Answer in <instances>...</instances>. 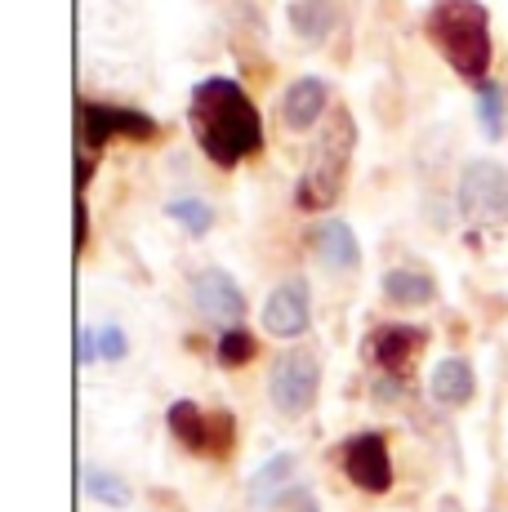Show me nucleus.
Returning <instances> with one entry per match:
<instances>
[{"mask_svg": "<svg viewBox=\"0 0 508 512\" xmlns=\"http://www.w3.org/2000/svg\"><path fill=\"white\" fill-rule=\"evenodd\" d=\"M165 214L188 236H205L214 228V205H205L201 196H174V201H165Z\"/></svg>", "mask_w": 508, "mask_h": 512, "instance_id": "obj_20", "label": "nucleus"}, {"mask_svg": "<svg viewBox=\"0 0 508 512\" xmlns=\"http://www.w3.org/2000/svg\"><path fill=\"white\" fill-rule=\"evenodd\" d=\"M321 392V357L312 348H290L268 370V401L277 415L304 419Z\"/></svg>", "mask_w": 508, "mask_h": 512, "instance_id": "obj_6", "label": "nucleus"}, {"mask_svg": "<svg viewBox=\"0 0 508 512\" xmlns=\"http://www.w3.org/2000/svg\"><path fill=\"white\" fill-rule=\"evenodd\" d=\"M384 299L397 308H428L437 299V281L419 268H388L384 272Z\"/></svg>", "mask_w": 508, "mask_h": 512, "instance_id": "obj_17", "label": "nucleus"}, {"mask_svg": "<svg viewBox=\"0 0 508 512\" xmlns=\"http://www.w3.org/2000/svg\"><path fill=\"white\" fill-rule=\"evenodd\" d=\"M353 156H357V121L348 107H335L330 121L321 125L317 143L308 147V161L299 170L295 183V205L304 214H321L344 196L348 187V170H353Z\"/></svg>", "mask_w": 508, "mask_h": 512, "instance_id": "obj_3", "label": "nucleus"}, {"mask_svg": "<svg viewBox=\"0 0 508 512\" xmlns=\"http://www.w3.org/2000/svg\"><path fill=\"white\" fill-rule=\"evenodd\" d=\"M344 472L357 490L366 495H384L393 486V459H388V446L379 432H357V437L344 441Z\"/></svg>", "mask_w": 508, "mask_h": 512, "instance_id": "obj_9", "label": "nucleus"}, {"mask_svg": "<svg viewBox=\"0 0 508 512\" xmlns=\"http://www.w3.org/2000/svg\"><path fill=\"white\" fill-rule=\"evenodd\" d=\"M85 495L103 508H130L134 504V490L121 472H107V468H85Z\"/></svg>", "mask_w": 508, "mask_h": 512, "instance_id": "obj_19", "label": "nucleus"}, {"mask_svg": "<svg viewBox=\"0 0 508 512\" xmlns=\"http://www.w3.org/2000/svg\"><path fill=\"white\" fill-rule=\"evenodd\" d=\"M295 472H299V459L290 455V450H281V455H272L268 464H259L254 468V477H250V486H246L250 504L254 508H272L277 499H286V486L295 481Z\"/></svg>", "mask_w": 508, "mask_h": 512, "instance_id": "obj_16", "label": "nucleus"}, {"mask_svg": "<svg viewBox=\"0 0 508 512\" xmlns=\"http://www.w3.org/2000/svg\"><path fill=\"white\" fill-rule=\"evenodd\" d=\"M424 36L437 45V54L451 63L455 76L482 85L491 72V14L482 0H433L424 9Z\"/></svg>", "mask_w": 508, "mask_h": 512, "instance_id": "obj_2", "label": "nucleus"}, {"mask_svg": "<svg viewBox=\"0 0 508 512\" xmlns=\"http://www.w3.org/2000/svg\"><path fill=\"white\" fill-rule=\"evenodd\" d=\"M188 130L219 170H237L263 147V116L232 76H205L188 98Z\"/></svg>", "mask_w": 508, "mask_h": 512, "instance_id": "obj_1", "label": "nucleus"}, {"mask_svg": "<svg viewBox=\"0 0 508 512\" xmlns=\"http://www.w3.org/2000/svg\"><path fill=\"white\" fill-rule=\"evenodd\" d=\"M428 397L446 410H464L477 397V374L464 357H442L428 374Z\"/></svg>", "mask_w": 508, "mask_h": 512, "instance_id": "obj_13", "label": "nucleus"}, {"mask_svg": "<svg viewBox=\"0 0 508 512\" xmlns=\"http://www.w3.org/2000/svg\"><path fill=\"white\" fill-rule=\"evenodd\" d=\"M254 348H259V343H254V334L237 326V330H223L219 334V343H214V357H219L223 370H241L254 357Z\"/></svg>", "mask_w": 508, "mask_h": 512, "instance_id": "obj_21", "label": "nucleus"}, {"mask_svg": "<svg viewBox=\"0 0 508 512\" xmlns=\"http://www.w3.org/2000/svg\"><path fill=\"white\" fill-rule=\"evenodd\" d=\"M326 107H330V81H321V76H299V81H290L286 94H281V125L304 134L326 116Z\"/></svg>", "mask_w": 508, "mask_h": 512, "instance_id": "obj_11", "label": "nucleus"}, {"mask_svg": "<svg viewBox=\"0 0 508 512\" xmlns=\"http://www.w3.org/2000/svg\"><path fill=\"white\" fill-rule=\"evenodd\" d=\"M130 357V334H125L116 321L99 326V361H125Z\"/></svg>", "mask_w": 508, "mask_h": 512, "instance_id": "obj_22", "label": "nucleus"}, {"mask_svg": "<svg viewBox=\"0 0 508 512\" xmlns=\"http://www.w3.org/2000/svg\"><path fill=\"white\" fill-rule=\"evenodd\" d=\"M477 125H482V139L500 143L508 130V94L500 81H482L477 85Z\"/></svg>", "mask_w": 508, "mask_h": 512, "instance_id": "obj_18", "label": "nucleus"}, {"mask_svg": "<svg viewBox=\"0 0 508 512\" xmlns=\"http://www.w3.org/2000/svg\"><path fill=\"white\" fill-rule=\"evenodd\" d=\"M192 308H197L205 321H214V326L237 330L241 317H246V294L232 281V272L205 268V272H197V281H192Z\"/></svg>", "mask_w": 508, "mask_h": 512, "instance_id": "obj_8", "label": "nucleus"}, {"mask_svg": "<svg viewBox=\"0 0 508 512\" xmlns=\"http://www.w3.org/2000/svg\"><path fill=\"white\" fill-rule=\"evenodd\" d=\"M295 512H321V508H317V504H312V499H304V504H299Z\"/></svg>", "mask_w": 508, "mask_h": 512, "instance_id": "obj_24", "label": "nucleus"}, {"mask_svg": "<svg viewBox=\"0 0 508 512\" xmlns=\"http://www.w3.org/2000/svg\"><path fill=\"white\" fill-rule=\"evenodd\" d=\"M339 0H286V23L299 41L321 45L339 27Z\"/></svg>", "mask_w": 508, "mask_h": 512, "instance_id": "obj_15", "label": "nucleus"}, {"mask_svg": "<svg viewBox=\"0 0 508 512\" xmlns=\"http://www.w3.org/2000/svg\"><path fill=\"white\" fill-rule=\"evenodd\" d=\"M165 423H170L174 441L192 455H214V415H205L197 401H174L165 410Z\"/></svg>", "mask_w": 508, "mask_h": 512, "instance_id": "obj_14", "label": "nucleus"}, {"mask_svg": "<svg viewBox=\"0 0 508 512\" xmlns=\"http://www.w3.org/2000/svg\"><path fill=\"white\" fill-rule=\"evenodd\" d=\"M76 361H81V366H94V361H99V330L81 326V334H76Z\"/></svg>", "mask_w": 508, "mask_h": 512, "instance_id": "obj_23", "label": "nucleus"}, {"mask_svg": "<svg viewBox=\"0 0 508 512\" xmlns=\"http://www.w3.org/2000/svg\"><path fill=\"white\" fill-rule=\"evenodd\" d=\"M112 139H130V143H152L156 139V121L139 107H121V103H99V98H81L76 103V152L94 156L99 147Z\"/></svg>", "mask_w": 508, "mask_h": 512, "instance_id": "obj_5", "label": "nucleus"}, {"mask_svg": "<svg viewBox=\"0 0 508 512\" xmlns=\"http://www.w3.org/2000/svg\"><path fill=\"white\" fill-rule=\"evenodd\" d=\"M312 326V290L304 277H286L263 299V330L272 339H304Z\"/></svg>", "mask_w": 508, "mask_h": 512, "instance_id": "obj_7", "label": "nucleus"}, {"mask_svg": "<svg viewBox=\"0 0 508 512\" xmlns=\"http://www.w3.org/2000/svg\"><path fill=\"white\" fill-rule=\"evenodd\" d=\"M424 348H428V330L402 326V321H393V326H379L366 339V357L375 361L384 374H393V379H406V370L415 366V357Z\"/></svg>", "mask_w": 508, "mask_h": 512, "instance_id": "obj_10", "label": "nucleus"}, {"mask_svg": "<svg viewBox=\"0 0 508 512\" xmlns=\"http://www.w3.org/2000/svg\"><path fill=\"white\" fill-rule=\"evenodd\" d=\"M459 219L473 232H500L508 228V165L491 161V156H473L459 170L455 187Z\"/></svg>", "mask_w": 508, "mask_h": 512, "instance_id": "obj_4", "label": "nucleus"}, {"mask_svg": "<svg viewBox=\"0 0 508 512\" xmlns=\"http://www.w3.org/2000/svg\"><path fill=\"white\" fill-rule=\"evenodd\" d=\"M312 241V254L326 272H353L361 263V245H357V232L348 228L344 219H321L317 228L308 232Z\"/></svg>", "mask_w": 508, "mask_h": 512, "instance_id": "obj_12", "label": "nucleus"}]
</instances>
